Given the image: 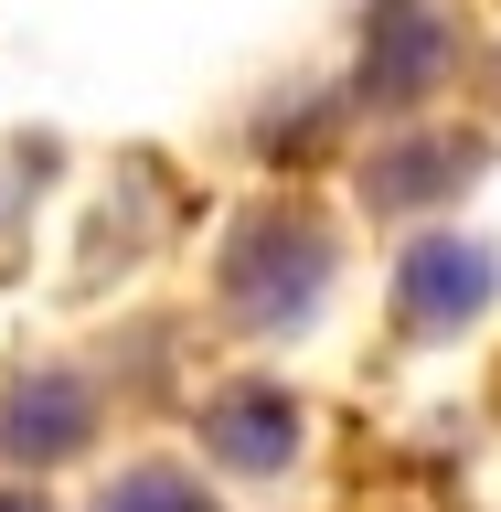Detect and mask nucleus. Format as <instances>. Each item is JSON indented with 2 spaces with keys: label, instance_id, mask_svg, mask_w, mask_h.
<instances>
[{
  "label": "nucleus",
  "instance_id": "f257e3e1",
  "mask_svg": "<svg viewBox=\"0 0 501 512\" xmlns=\"http://www.w3.org/2000/svg\"><path fill=\"white\" fill-rule=\"evenodd\" d=\"M331 278H342V235H331V214H320L310 192H267V203H246L235 235H224V256H214L224 320L256 331V342L310 331L320 299H331Z\"/></svg>",
  "mask_w": 501,
  "mask_h": 512
},
{
  "label": "nucleus",
  "instance_id": "f03ea898",
  "mask_svg": "<svg viewBox=\"0 0 501 512\" xmlns=\"http://www.w3.org/2000/svg\"><path fill=\"white\" fill-rule=\"evenodd\" d=\"M459 43H470L459 0H374L352 96H363V107H384V118H416V107L459 75Z\"/></svg>",
  "mask_w": 501,
  "mask_h": 512
},
{
  "label": "nucleus",
  "instance_id": "7ed1b4c3",
  "mask_svg": "<svg viewBox=\"0 0 501 512\" xmlns=\"http://www.w3.org/2000/svg\"><path fill=\"white\" fill-rule=\"evenodd\" d=\"M480 171H491V139H480V128L416 118V128H395V139H374V160H363V214L374 224H416V214H438V203H459Z\"/></svg>",
  "mask_w": 501,
  "mask_h": 512
},
{
  "label": "nucleus",
  "instance_id": "20e7f679",
  "mask_svg": "<svg viewBox=\"0 0 501 512\" xmlns=\"http://www.w3.org/2000/svg\"><path fill=\"white\" fill-rule=\"evenodd\" d=\"M96 427H107V395L75 363H22L0 384V470H64L96 448Z\"/></svg>",
  "mask_w": 501,
  "mask_h": 512
},
{
  "label": "nucleus",
  "instance_id": "39448f33",
  "mask_svg": "<svg viewBox=\"0 0 501 512\" xmlns=\"http://www.w3.org/2000/svg\"><path fill=\"white\" fill-rule=\"evenodd\" d=\"M501 288V256L480 235H416L395 256V331L406 342H459Z\"/></svg>",
  "mask_w": 501,
  "mask_h": 512
},
{
  "label": "nucleus",
  "instance_id": "423d86ee",
  "mask_svg": "<svg viewBox=\"0 0 501 512\" xmlns=\"http://www.w3.org/2000/svg\"><path fill=\"white\" fill-rule=\"evenodd\" d=\"M192 438H203V459L235 480H278L288 459H299V438H310V416H299V395H288L278 374H235L203 395V416H192Z\"/></svg>",
  "mask_w": 501,
  "mask_h": 512
},
{
  "label": "nucleus",
  "instance_id": "0eeeda50",
  "mask_svg": "<svg viewBox=\"0 0 501 512\" xmlns=\"http://www.w3.org/2000/svg\"><path fill=\"white\" fill-rule=\"evenodd\" d=\"M86 512H224V502L203 491V470H192V459H128V470L96 480Z\"/></svg>",
  "mask_w": 501,
  "mask_h": 512
},
{
  "label": "nucleus",
  "instance_id": "6e6552de",
  "mask_svg": "<svg viewBox=\"0 0 501 512\" xmlns=\"http://www.w3.org/2000/svg\"><path fill=\"white\" fill-rule=\"evenodd\" d=\"M0 512H43V491H22V480H0Z\"/></svg>",
  "mask_w": 501,
  "mask_h": 512
},
{
  "label": "nucleus",
  "instance_id": "1a4fd4ad",
  "mask_svg": "<svg viewBox=\"0 0 501 512\" xmlns=\"http://www.w3.org/2000/svg\"><path fill=\"white\" fill-rule=\"evenodd\" d=\"M491 96H501V64H491Z\"/></svg>",
  "mask_w": 501,
  "mask_h": 512
}]
</instances>
